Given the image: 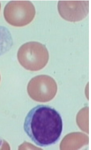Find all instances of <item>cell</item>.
<instances>
[{
    "instance_id": "obj_1",
    "label": "cell",
    "mask_w": 91,
    "mask_h": 150,
    "mask_svg": "<svg viewBox=\"0 0 91 150\" xmlns=\"http://www.w3.org/2000/svg\"><path fill=\"white\" fill-rule=\"evenodd\" d=\"M63 122L59 113L48 105H38L28 112L23 128L31 140L37 145L46 147L59 139L63 130Z\"/></svg>"
},
{
    "instance_id": "obj_2",
    "label": "cell",
    "mask_w": 91,
    "mask_h": 150,
    "mask_svg": "<svg viewBox=\"0 0 91 150\" xmlns=\"http://www.w3.org/2000/svg\"><path fill=\"white\" fill-rule=\"evenodd\" d=\"M17 56L21 66L32 71L42 69L47 64L49 58L46 46L35 41L27 42L22 45L18 50Z\"/></svg>"
},
{
    "instance_id": "obj_3",
    "label": "cell",
    "mask_w": 91,
    "mask_h": 150,
    "mask_svg": "<svg viewBox=\"0 0 91 150\" xmlns=\"http://www.w3.org/2000/svg\"><path fill=\"white\" fill-rule=\"evenodd\" d=\"M36 13L35 7L28 0H12L5 7L4 15L10 24L17 27L25 26L34 19Z\"/></svg>"
},
{
    "instance_id": "obj_4",
    "label": "cell",
    "mask_w": 91,
    "mask_h": 150,
    "mask_svg": "<svg viewBox=\"0 0 91 150\" xmlns=\"http://www.w3.org/2000/svg\"><path fill=\"white\" fill-rule=\"evenodd\" d=\"M27 90L29 95L33 98L46 100L51 98L55 95L57 86L52 77L47 75H41L30 80Z\"/></svg>"
},
{
    "instance_id": "obj_5",
    "label": "cell",
    "mask_w": 91,
    "mask_h": 150,
    "mask_svg": "<svg viewBox=\"0 0 91 150\" xmlns=\"http://www.w3.org/2000/svg\"><path fill=\"white\" fill-rule=\"evenodd\" d=\"M89 0H59L57 7L59 13L65 20L71 22L81 20L89 12Z\"/></svg>"
},
{
    "instance_id": "obj_6",
    "label": "cell",
    "mask_w": 91,
    "mask_h": 150,
    "mask_svg": "<svg viewBox=\"0 0 91 150\" xmlns=\"http://www.w3.org/2000/svg\"></svg>"
}]
</instances>
